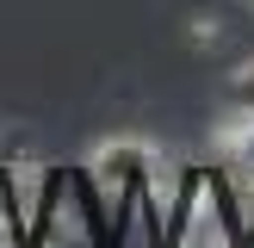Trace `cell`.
Instances as JSON below:
<instances>
[{
  "mask_svg": "<svg viewBox=\"0 0 254 248\" xmlns=\"http://www.w3.org/2000/svg\"><path fill=\"white\" fill-rule=\"evenodd\" d=\"M242 6H248V12H254V0H242Z\"/></svg>",
  "mask_w": 254,
  "mask_h": 248,
  "instance_id": "6",
  "label": "cell"
},
{
  "mask_svg": "<svg viewBox=\"0 0 254 248\" xmlns=\"http://www.w3.org/2000/svg\"><path fill=\"white\" fill-rule=\"evenodd\" d=\"M81 174L93 180V192L106 198L112 211H124V205H136V198H149V192L161 186V174H168V155H161L149 136L118 130V136H99V143L87 149Z\"/></svg>",
  "mask_w": 254,
  "mask_h": 248,
  "instance_id": "1",
  "label": "cell"
},
{
  "mask_svg": "<svg viewBox=\"0 0 254 248\" xmlns=\"http://www.w3.org/2000/svg\"><path fill=\"white\" fill-rule=\"evenodd\" d=\"M223 99H230V106H248V112H254V56H242L230 74H223Z\"/></svg>",
  "mask_w": 254,
  "mask_h": 248,
  "instance_id": "3",
  "label": "cell"
},
{
  "mask_svg": "<svg viewBox=\"0 0 254 248\" xmlns=\"http://www.w3.org/2000/svg\"><path fill=\"white\" fill-rule=\"evenodd\" d=\"M174 248H205V242H198V236H180V242H174Z\"/></svg>",
  "mask_w": 254,
  "mask_h": 248,
  "instance_id": "5",
  "label": "cell"
},
{
  "mask_svg": "<svg viewBox=\"0 0 254 248\" xmlns=\"http://www.w3.org/2000/svg\"><path fill=\"white\" fill-rule=\"evenodd\" d=\"M217 37H223V19H211V12H198V19H192V50H211Z\"/></svg>",
  "mask_w": 254,
  "mask_h": 248,
  "instance_id": "4",
  "label": "cell"
},
{
  "mask_svg": "<svg viewBox=\"0 0 254 248\" xmlns=\"http://www.w3.org/2000/svg\"><path fill=\"white\" fill-rule=\"evenodd\" d=\"M211 149H217V155H248V149H254V112L223 99L217 124H211Z\"/></svg>",
  "mask_w": 254,
  "mask_h": 248,
  "instance_id": "2",
  "label": "cell"
}]
</instances>
